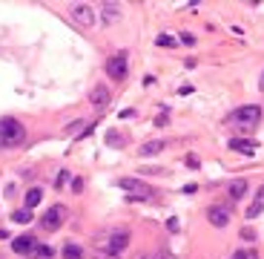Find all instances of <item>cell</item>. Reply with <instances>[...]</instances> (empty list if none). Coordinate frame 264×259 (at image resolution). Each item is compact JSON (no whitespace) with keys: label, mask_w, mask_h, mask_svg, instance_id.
I'll list each match as a JSON object with an SVG mask.
<instances>
[{"label":"cell","mask_w":264,"mask_h":259,"mask_svg":"<svg viewBox=\"0 0 264 259\" xmlns=\"http://www.w3.org/2000/svg\"><path fill=\"white\" fill-rule=\"evenodd\" d=\"M52 254H55V251H52V248H46V245H37V248H34V257H40V259H49Z\"/></svg>","instance_id":"cell-20"},{"label":"cell","mask_w":264,"mask_h":259,"mask_svg":"<svg viewBox=\"0 0 264 259\" xmlns=\"http://www.w3.org/2000/svg\"><path fill=\"white\" fill-rule=\"evenodd\" d=\"M230 121H235V124L244 130V133H253V130L259 127V121H262V107H256V104L238 107V110L230 115Z\"/></svg>","instance_id":"cell-3"},{"label":"cell","mask_w":264,"mask_h":259,"mask_svg":"<svg viewBox=\"0 0 264 259\" xmlns=\"http://www.w3.org/2000/svg\"><path fill=\"white\" fill-rule=\"evenodd\" d=\"M181 43H187V46H193V43H196V35L184 32V35H181Z\"/></svg>","instance_id":"cell-25"},{"label":"cell","mask_w":264,"mask_h":259,"mask_svg":"<svg viewBox=\"0 0 264 259\" xmlns=\"http://www.w3.org/2000/svg\"><path fill=\"white\" fill-rule=\"evenodd\" d=\"M106 75L112 81H124L130 75V55L127 52H115L112 58H106Z\"/></svg>","instance_id":"cell-4"},{"label":"cell","mask_w":264,"mask_h":259,"mask_svg":"<svg viewBox=\"0 0 264 259\" xmlns=\"http://www.w3.org/2000/svg\"><path fill=\"white\" fill-rule=\"evenodd\" d=\"M158 259H172V257H169V254H161V257H158Z\"/></svg>","instance_id":"cell-27"},{"label":"cell","mask_w":264,"mask_h":259,"mask_svg":"<svg viewBox=\"0 0 264 259\" xmlns=\"http://www.w3.org/2000/svg\"><path fill=\"white\" fill-rule=\"evenodd\" d=\"M259 86H262V89H264V72H262V81H259Z\"/></svg>","instance_id":"cell-28"},{"label":"cell","mask_w":264,"mask_h":259,"mask_svg":"<svg viewBox=\"0 0 264 259\" xmlns=\"http://www.w3.org/2000/svg\"><path fill=\"white\" fill-rule=\"evenodd\" d=\"M230 150L244 153V155H253L256 150H259V144H256L253 138H232V141H230Z\"/></svg>","instance_id":"cell-11"},{"label":"cell","mask_w":264,"mask_h":259,"mask_svg":"<svg viewBox=\"0 0 264 259\" xmlns=\"http://www.w3.org/2000/svg\"><path fill=\"white\" fill-rule=\"evenodd\" d=\"M106 144H109V147H121V144H124V138L118 136L115 130H109V133H106Z\"/></svg>","instance_id":"cell-19"},{"label":"cell","mask_w":264,"mask_h":259,"mask_svg":"<svg viewBox=\"0 0 264 259\" xmlns=\"http://www.w3.org/2000/svg\"><path fill=\"white\" fill-rule=\"evenodd\" d=\"M109 101H112V95H109V89H106V84H98L92 92H89V104L98 110V112H103L106 107H109Z\"/></svg>","instance_id":"cell-7"},{"label":"cell","mask_w":264,"mask_h":259,"mask_svg":"<svg viewBox=\"0 0 264 259\" xmlns=\"http://www.w3.org/2000/svg\"><path fill=\"white\" fill-rule=\"evenodd\" d=\"M158 46H175V37H169V35H161V37H158Z\"/></svg>","instance_id":"cell-23"},{"label":"cell","mask_w":264,"mask_h":259,"mask_svg":"<svg viewBox=\"0 0 264 259\" xmlns=\"http://www.w3.org/2000/svg\"><path fill=\"white\" fill-rule=\"evenodd\" d=\"M241 239L253 242V239H256V230H253V227H241Z\"/></svg>","instance_id":"cell-24"},{"label":"cell","mask_w":264,"mask_h":259,"mask_svg":"<svg viewBox=\"0 0 264 259\" xmlns=\"http://www.w3.org/2000/svg\"><path fill=\"white\" fill-rule=\"evenodd\" d=\"M12 222L29 224V222H32V210H29V207H20V210H15V213H12Z\"/></svg>","instance_id":"cell-16"},{"label":"cell","mask_w":264,"mask_h":259,"mask_svg":"<svg viewBox=\"0 0 264 259\" xmlns=\"http://www.w3.org/2000/svg\"><path fill=\"white\" fill-rule=\"evenodd\" d=\"M40 202H43V190L32 187L29 193H26V199H23V207H29V210H32V207H37Z\"/></svg>","instance_id":"cell-14"},{"label":"cell","mask_w":264,"mask_h":259,"mask_svg":"<svg viewBox=\"0 0 264 259\" xmlns=\"http://www.w3.org/2000/svg\"><path fill=\"white\" fill-rule=\"evenodd\" d=\"M118 187L127 190V193H130V199H138V202L152 199V187H149V185H144L141 179H118Z\"/></svg>","instance_id":"cell-5"},{"label":"cell","mask_w":264,"mask_h":259,"mask_svg":"<svg viewBox=\"0 0 264 259\" xmlns=\"http://www.w3.org/2000/svg\"><path fill=\"white\" fill-rule=\"evenodd\" d=\"M164 147H166V141H161V138H155V141H147V144H144V147H141L138 153L144 155V158H149V155H158L161 150H164Z\"/></svg>","instance_id":"cell-13"},{"label":"cell","mask_w":264,"mask_h":259,"mask_svg":"<svg viewBox=\"0 0 264 259\" xmlns=\"http://www.w3.org/2000/svg\"><path fill=\"white\" fill-rule=\"evenodd\" d=\"M72 17H75V23H81V26H92V23H95V12H92L86 3H75V6H72Z\"/></svg>","instance_id":"cell-9"},{"label":"cell","mask_w":264,"mask_h":259,"mask_svg":"<svg viewBox=\"0 0 264 259\" xmlns=\"http://www.w3.org/2000/svg\"><path fill=\"white\" fill-rule=\"evenodd\" d=\"M207 219H210V224H215V227H227V224H230V207L213 205L207 210Z\"/></svg>","instance_id":"cell-8"},{"label":"cell","mask_w":264,"mask_h":259,"mask_svg":"<svg viewBox=\"0 0 264 259\" xmlns=\"http://www.w3.org/2000/svg\"><path fill=\"white\" fill-rule=\"evenodd\" d=\"M66 182H69V170H61V173H58V179H55V187L61 190Z\"/></svg>","instance_id":"cell-21"},{"label":"cell","mask_w":264,"mask_h":259,"mask_svg":"<svg viewBox=\"0 0 264 259\" xmlns=\"http://www.w3.org/2000/svg\"><path fill=\"white\" fill-rule=\"evenodd\" d=\"M66 216H69V210H66L64 205H52L49 210H46V213L40 216V227L52 233V230H58V227L66 222Z\"/></svg>","instance_id":"cell-6"},{"label":"cell","mask_w":264,"mask_h":259,"mask_svg":"<svg viewBox=\"0 0 264 259\" xmlns=\"http://www.w3.org/2000/svg\"><path fill=\"white\" fill-rule=\"evenodd\" d=\"M247 179H235L230 182V187H227V196H230V202H238V199H244V193H247Z\"/></svg>","instance_id":"cell-12"},{"label":"cell","mask_w":264,"mask_h":259,"mask_svg":"<svg viewBox=\"0 0 264 259\" xmlns=\"http://www.w3.org/2000/svg\"><path fill=\"white\" fill-rule=\"evenodd\" d=\"M64 257L66 259H83V248H78L75 242H69V245H64Z\"/></svg>","instance_id":"cell-17"},{"label":"cell","mask_w":264,"mask_h":259,"mask_svg":"<svg viewBox=\"0 0 264 259\" xmlns=\"http://www.w3.org/2000/svg\"><path fill=\"white\" fill-rule=\"evenodd\" d=\"M262 210H264V187L259 190V196H256V202H253V205L247 207V219H256V216H259Z\"/></svg>","instance_id":"cell-15"},{"label":"cell","mask_w":264,"mask_h":259,"mask_svg":"<svg viewBox=\"0 0 264 259\" xmlns=\"http://www.w3.org/2000/svg\"><path fill=\"white\" fill-rule=\"evenodd\" d=\"M118 6L115 3H106V6H103V23H112V20H118Z\"/></svg>","instance_id":"cell-18"},{"label":"cell","mask_w":264,"mask_h":259,"mask_svg":"<svg viewBox=\"0 0 264 259\" xmlns=\"http://www.w3.org/2000/svg\"><path fill=\"white\" fill-rule=\"evenodd\" d=\"M26 141V127L17 118H0V147L3 150H15Z\"/></svg>","instance_id":"cell-1"},{"label":"cell","mask_w":264,"mask_h":259,"mask_svg":"<svg viewBox=\"0 0 264 259\" xmlns=\"http://www.w3.org/2000/svg\"><path fill=\"white\" fill-rule=\"evenodd\" d=\"M72 190H75V193H81V190H83V182H81V179H75V182H72Z\"/></svg>","instance_id":"cell-26"},{"label":"cell","mask_w":264,"mask_h":259,"mask_svg":"<svg viewBox=\"0 0 264 259\" xmlns=\"http://www.w3.org/2000/svg\"><path fill=\"white\" fill-rule=\"evenodd\" d=\"M232 259H259V257H256L253 251H235V254H232Z\"/></svg>","instance_id":"cell-22"},{"label":"cell","mask_w":264,"mask_h":259,"mask_svg":"<svg viewBox=\"0 0 264 259\" xmlns=\"http://www.w3.org/2000/svg\"><path fill=\"white\" fill-rule=\"evenodd\" d=\"M127 245H130V230H124V227H115V230H109V233H106V239L98 242L100 257H106V259L121 257V254L127 251Z\"/></svg>","instance_id":"cell-2"},{"label":"cell","mask_w":264,"mask_h":259,"mask_svg":"<svg viewBox=\"0 0 264 259\" xmlns=\"http://www.w3.org/2000/svg\"><path fill=\"white\" fill-rule=\"evenodd\" d=\"M34 248H37V239H34V236H15V239H12V251H15V254H23V257H26V254H34Z\"/></svg>","instance_id":"cell-10"}]
</instances>
